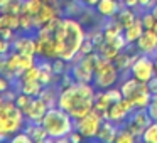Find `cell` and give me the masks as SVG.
<instances>
[{
	"instance_id": "6da1fadb",
	"label": "cell",
	"mask_w": 157,
	"mask_h": 143,
	"mask_svg": "<svg viewBox=\"0 0 157 143\" xmlns=\"http://www.w3.org/2000/svg\"><path fill=\"white\" fill-rule=\"evenodd\" d=\"M96 88L93 82H73L68 88H61L58 106L69 113L73 119L86 116L95 106Z\"/></svg>"
},
{
	"instance_id": "7a4b0ae2",
	"label": "cell",
	"mask_w": 157,
	"mask_h": 143,
	"mask_svg": "<svg viewBox=\"0 0 157 143\" xmlns=\"http://www.w3.org/2000/svg\"><path fill=\"white\" fill-rule=\"evenodd\" d=\"M54 39H56L58 56L63 57L64 61L71 62L79 54L81 44L86 39V31L76 17L63 15L54 31Z\"/></svg>"
},
{
	"instance_id": "3957f363",
	"label": "cell",
	"mask_w": 157,
	"mask_h": 143,
	"mask_svg": "<svg viewBox=\"0 0 157 143\" xmlns=\"http://www.w3.org/2000/svg\"><path fill=\"white\" fill-rule=\"evenodd\" d=\"M42 125L48 130L49 136L56 140L61 136H68L75 130V119L66 109L59 108V106H52L42 118Z\"/></svg>"
},
{
	"instance_id": "277c9868",
	"label": "cell",
	"mask_w": 157,
	"mask_h": 143,
	"mask_svg": "<svg viewBox=\"0 0 157 143\" xmlns=\"http://www.w3.org/2000/svg\"><path fill=\"white\" fill-rule=\"evenodd\" d=\"M120 79V69L112 59H106L98 54V59L95 62V78L93 84L96 89H108L117 84Z\"/></svg>"
},
{
	"instance_id": "5b68a950",
	"label": "cell",
	"mask_w": 157,
	"mask_h": 143,
	"mask_svg": "<svg viewBox=\"0 0 157 143\" xmlns=\"http://www.w3.org/2000/svg\"><path fill=\"white\" fill-rule=\"evenodd\" d=\"M98 59V52H91V54L76 57L69 64V71H71L73 78L76 82H93L95 78V62Z\"/></svg>"
},
{
	"instance_id": "8992f818",
	"label": "cell",
	"mask_w": 157,
	"mask_h": 143,
	"mask_svg": "<svg viewBox=\"0 0 157 143\" xmlns=\"http://www.w3.org/2000/svg\"><path fill=\"white\" fill-rule=\"evenodd\" d=\"M101 123H103L101 111L93 108L86 116H83V118H79V119H75V128L78 130L85 138L96 140V135H98L100 128H101Z\"/></svg>"
},
{
	"instance_id": "52a82bcc",
	"label": "cell",
	"mask_w": 157,
	"mask_h": 143,
	"mask_svg": "<svg viewBox=\"0 0 157 143\" xmlns=\"http://www.w3.org/2000/svg\"><path fill=\"white\" fill-rule=\"evenodd\" d=\"M135 111V105H133V101L130 98H125L123 96L120 101L117 103H112L110 105V108L106 109V111H103V119H110V121H113L115 125L122 126L123 123L128 119V116L132 115V113Z\"/></svg>"
},
{
	"instance_id": "ba28073f",
	"label": "cell",
	"mask_w": 157,
	"mask_h": 143,
	"mask_svg": "<svg viewBox=\"0 0 157 143\" xmlns=\"http://www.w3.org/2000/svg\"><path fill=\"white\" fill-rule=\"evenodd\" d=\"M154 119L150 118V115L147 113V108H135V111L128 116L123 126L135 136L137 140H142V135L145 131V128L149 125H152Z\"/></svg>"
},
{
	"instance_id": "9c48e42d",
	"label": "cell",
	"mask_w": 157,
	"mask_h": 143,
	"mask_svg": "<svg viewBox=\"0 0 157 143\" xmlns=\"http://www.w3.org/2000/svg\"><path fill=\"white\" fill-rule=\"evenodd\" d=\"M155 64H154V56L140 54L137 61L130 68V76L137 78L140 82H149L155 76Z\"/></svg>"
},
{
	"instance_id": "30bf717a",
	"label": "cell",
	"mask_w": 157,
	"mask_h": 143,
	"mask_svg": "<svg viewBox=\"0 0 157 143\" xmlns=\"http://www.w3.org/2000/svg\"><path fill=\"white\" fill-rule=\"evenodd\" d=\"M49 106L48 103L44 101L42 98H32V101L29 103L27 108H24V116H25V121H32V123H42V118L46 116Z\"/></svg>"
},
{
	"instance_id": "8fae6325",
	"label": "cell",
	"mask_w": 157,
	"mask_h": 143,
	"mask_svg": "<svg viewBox=\"0 0 157 143\" xmlns=\"http://www.w3.org/2000/svg\"><path fill=\"white\" fill-rule=\"evenodd\" d=\"M135 47L142 54L154 56L157 51V32L154 29H145L144 34L139 37V41L135 42Z\"/></svg>"
},
{
	"instance_id": "7c38bea8",
	"label": "cell",
	"mask_w": 157,
	"mask_h": 143,
	"mask_svg": "<svg viewBox=\"0 0 157 143\" xmlns=\"http://www.w3.org/2000/svg\"><path fill=\"white\" fill-rule=\"evenodd\" d=\"M61 15H63L61 9L52 5L51 2H44L41 10L34 15V25H36V29H39V27H42V25H46L48 22L54 20L56 17H61Z\"/></svg>"
},
{
	"instance_id": "4fadbf2b",
	"label": "cell",
	"mask_w": 157,
	"mask_h": 143,
	"mask_svg": "<svg viewBox=\"0 0 157 143\" xmlns=\"http://www.w3.org/2000/svg\"><path fill=\"white\" fill-rule=\"evenodd\" d=\"M12 49L17 51V52H21V54H36V51H37L36 35H31V34L17 35V37L12 41Z\"/></svg>"
},
{
	"instance_id": "5bb4252c",
	"label": "cell",
	"mask_w": 157,
	"mask_h": 143,
	"mask_svg": "<svg viewBox=\"0 0 157 143\" xmlns=\"http://www.w3.org/2000/svg\"><path fill=\"white\" fill-rule=\"evenodd\" d=\"M24 131L27 133L29 136L32 138V141L36 143H42V141H48L51 136H49L48 130L44 128L42 123H32V121H25L24 125Z\"/></svg>"
},
{
	"instance_id": "9a60e30c",
	"label": "cell",
	"mask_w": 157,
	"mask_h": 143,
	"mask_svg": "<svg viewBox=\"0 0 157 143\" xmlns=\"http://www.w3.org/2000/svg\"><path fill=\"white\" fill-rule=\"evenodd\" d=\"M120 9H122V2H118V0H100L96 4L95 10L98 12L100 17L110 19V17H115Z\"/></svg>"
},
{
	"instance_id": "2e32d148",
	"label": "cell",
	"mask_w": 157,
	"mask_h": 143,
	"mask_svg": "<svg viewBox=\"0 0 157 143\" xmlns=\"http://www.w3.org/2000/svg\"><path fill=\"white\" fill-rule=\"evenodd\" d=\"M118 130H120L118 125H115V123L110 121V119H103L101 128H100L98 135H96V140L105 141V143H113L117 140V133H118Z\"/></svg>"
},
{
	"instance_id": "e0dca14e",
	"label": "cell",
	"mask_w": 157,
	"mask_h": 143,
	"mask_svg": "<svg viewBox=\"0 0 157 143\" xmlns=\"http://www.w3.org/2000/svg\"><path fill=\"white\" fill-rule=\"evenodd\" d=\"M144 31H145V27H144V22H142V19H140V15H139L137 20L133 22L132 25H128L127 29H123V35H125V39H127L128 44H135V42L139 41V37L144 34Z\"/></svg>"
},
{
	"instance_id": "ac0fdd59",
	"label": "cell",
	"mask_w": 157,
	"mask_h": 143,
	"mask_svg": "<svg viewBox=\"0 0 157 143\" xmlns=\"http://www.w3.org/2000/svg\"><path fill=\"white\" fill-rule=\"evenodd\" d=\"M101 29H103V34H105V41H110V39L117 37V35H120V34H123V27H122V24L118 22V19H117V17L106 19V20L103 22Z\"/></svg>"
},
{
	"instance_id": "d6986e66",
	"label": "cell",
	"mask_w": 157,
	"mask_h": 143,
	"mask_svg": "<svg viewBox=\"0 0 157 143\" xmlns=\"http://www.w3.org/2000/svg\"><path fill=\"white\" fill-rule=\"evenodd\" d=\"M117 19H118V22L122 24V27L123 29H127L128 25H132L133 22L137 20V17H139V14H137V10L135 9H130V7H122L118 10V14L115 15Z\"/></svg>"
},
{
	"instance_id": "ffe728a7",
	"label": "cell",
	"mask_w": 157,
	"mask_h": 143,
	"mask_svg": "<svg viewBox=\"0 0 157 143\" xmlns=\"http://www.w3.org/2000/svg\"><path fill=\"white\" fill-rule=\"evenodd\" d=\"M96 52H98L100 56H103V57H106V59H115L117 56H118V49L115 47V46L112 44V42H108V41H103L100 46H96Z\"/></svg>"
},
{
	"instance_id": "44dd1931",
	"label": "cell",
	"mask_w": 157,
	"mask_h": 143,
	"mask_svg": "<svg viewBox=\"0 0 157 143\" xmlns=\"http://www.w3.org/2000/svg\"><path fill=\"white\" fill-rule=\"evenodd\" d=\"M140 86V81L137 78H133V76H130V78L123 79L122 84H120V89H122L123 96L125 98H132V94L137 91V88Z\"/></svg>"
},
{
	"instance_id": "7402d4cb",
	"label": "cell",
	"mask_w": 157,
	"mask_h": 143,
	"mask_svg": "<svg viewBox=\"0 0 157 143\" xmlns=\"http://www.w3.org/2000/svg\"><path fill=\"white\" fill-rule=\"evenodd\" d=\"M19 14L21 15L24 12V0H7L4 5H2V14Z\"/></svg>"
},
{
	"instance_id": "603a6c76",
	"label": "cell",
	"mask_w": 157,
	"mask_h": 143,
	"mask_svg": "<svg viewBox=\"0 0 157 143\" xmlns=\"http://www.w3.org/2000/svg\"><path fill=\"white\" fill-rule=\"evenodd\" d=\"M58 96H59V93H56L54 88L46 86V88L42 89V93L39 94V98H42L46 103H48L49 108H52V106H58Z\"/></svg>"
},
{
	"instance_id": "cb8c5ba5",
	"label": "cell",
	"mask_w": 157,
	"mask_h": 143,
	"mask_svg": "<svg viewBox=\"0 0 157 143\" xmlns=\"http://www.w3.org/2000/svg\"><path fill=\"white\" fill-rule=\"evenodd\" d=\"M110 105H112V103H110L108 98L105 96V89H98L96 94H95V106H93V108L103 113V111H106V109L110 108Z\"/></svg>"
},
{
	"instance_id": "d4e9b609",
	"label": "cell",
	"mask_w": 157,
	"mask_h": 143,
	"mask_svg": "<svg viewBox=\"0 0 157 143\" xmlns=\"http://www.w3.org/2000/svg\"><path fill=\"white\" fill-rule=\"evenodd\" d=\"M2 22H4L5 27H10L14 31L21 29V15L19 14H9V12H5V14H2Z\"/></svg>"
},
{
	"instance_id": "484cf974",
	"label": "cell",
	"mask_w": 157,
	"mask_h": 143,
	"mask_svg": "<svg viewBox=\"0 0 157 143\" xmlns=\"http://www.w3.org/2000/svg\"><path fill=\"white\" fill-rule=\"evenodd\" d=\"M21 31L24 32V34H29V32L36 31V25H34V15L22 12V14H21Z\"/></svg>"
},
{
	"instance_id": "4316f807",
	"label": "cell",
	"mask_w": 157,
	"mask_h": 143,
	"mask_svg": "<svg viewBox=\"0 0 157 143\" xmlns=\"http://www.w3.org/2000/svg\"><path fill=\"white\" fill-rule=\"evenodd\" d=\"M142 141L145 143H157V121H152V125H149L145 128L142 135Z\"/></svg>"
},
{
	"instance_id": "83f0119b",
	"label": "cell",
	"mask_w": 157,
	"mask_h": 143,
	"mask_svg": "<svg viewBox=\"0 0 157 143\" xmlns=\"http://www.w3.org/2000/svg\"><path fill=\"white\" fill-rule=\"evenodd\" d=\"M46 0H24V12L25 14H31V15H36L41 7L44 5Z\"/></svg>"
},
{
	"instance_id": "f1b7e54d",
	"label": "cell",
	"mask_w": 157,
	"mask_h": 143,
	"mask_svg": "<svg viewBox=\"0 0 157 143\" xmlns=\"http://www.w3.org/2000/svg\"><path fill=\"white\" fill-rule=\"evenodd\" d=\"M135 140H137V138L125 128V126H123V125L120 126L118 133H117V140H115L117 143H133Z\"/></svg>"
},
{
	"instance_id": "f546056e",
	"label": "cell",
	"mask_w": 157,
	"mask_h": 143,
	"mask_svg": "<svg viewBox=\"0 0 157 143\" xmlns=\"http://www.w3.org/2000/svg\"><path fill=\"white\" fill-rule=\"evenodd\" d=\"M21 81H39V66H32V68L25 69L21 76Z\"/></svg>"
},
{
	"instance_id": "4dcf8cb0",
	"label": "cell",
	"mask_w": 157,
	"mask_h": 143,
	"mask_svg": "<svg viewBox=\"0 0 157 143\" xmlns=\"http://www.w3.org/2000/svg\"><path fill=\"white\" fill-rule=\"evenodd\" d=\"M140 19H142L145 29H154V24L157 20L155 15L152 14V10H144V9H142V14H140Z\"/></svg>"
},
{
	"instance_id": "1f68e13d",
	"label": "cell",
	"mask_w": 157,
	"mask_h": 143,
	"mask_svg": "<svg viewBox=\"0 0 157 143\" xmlns=\"http://www.w3.org/2000/svg\"><path fill=\"white\" fill-rule=\"evenodd\" d=\"M105 96L108 98L110 103H117V101H120V99L123 98V93H122V89H120V88L112 86V88L105 89Z\"/></svg>"
},
{
	"instance_id": "d6a6232c",
	"label": "cell",
	"mask_w": 157,
	"mask_h": 143,
	"mask_svg": "<svg viewBox=\"0 0 157 143\" xmlns=\"http://www.w3.org/2000/svg\"><path fill=\"white\" fill-rule=\"evenodd\" d=\"M31 101H32V96L25 94V93H22V91H19L17 98H15V105H17L21 109L27 108V106H29V103H31Z\"/></svg>"
},
{
	"instance_id": "836d02e7",
	"label": "cell",
	"mask_w": 157,
	"mask_h": 143,
	"mask_svg": "<svg viewBox=\"0 0 157 143\" xmlns=\"http://www.w3.org/2000/svg\"><path fill=\"white\" fill-rule=\"evenodd\" d=\"M10 141L12 143H32V138L22 130V131H19V133L10 136Z\"/></svg>"
},
{
	"instance_id": "e575fe53",
	"label": "cell",
	"mask_w": 157,
	"mask_h": 143,
	"mask_svg": "<svg viewBox=\"0 0 157 143\" xmlns=\"http://www.w3.org/2000/svg\"><path fill=\"white\" fill-rule=\"evenodd\" d=\"M96 51V46L93 44V41L91 39H88L86 37L85 39V42L81 44V49H79V54L81 56H86V54H91V52H95Z\"/></svg>"
},
{
	"instance_id": "d590c367",
	"label": "cell",
	"mask_w": 157,
	"mask_h": 143,
	"mask_svg": "<svg viewBox=\"0 0 157 143\" xmlns=\"http://www.w3.org/2000/svg\"><path fill=\"white\" fill-rule=\"evenodd\" d=\"M147 113L150 115V118H152L154 121H157V94L152 96V101L147 106Z\"/></svg>"
},
{
	"instance_id": "8d00e7d4",
	"label": "cell",
	"mask_w": 157,
	"mask_h": 143,
	"mask_svg": "<svg viewBox=\"0 0 157 143\" xmlns=\"http://www.w3.org/2000/svg\"><path fill=\"white\" fill-rule=\"evenodd\" d=\"M10 51H12V42L0 35V54H9Z\"/></svg>"
},
{
	"instance_id": "74e56055",
	"label": "cell",
	"mask_w": 157,
	"mask_h": 143,
	"mask_svg": "<svg viewBox=\"0 0 157 143\" xmlns=\"http://www.w3.org/2000/svg\"><path fill=\"white\" fill-rule=\"evenodd\" d=\"M0 35H2V37L4 39H7V41H14L15 37H17V35H15V31L14 29H10V27H5L4 25V29H2V31H0Z\"/></svg>"
},
{
	"instance_id": "f35d334b",
	"label": "cell",
	"mask_w": 157,
	"mask_h": 143,
	"mask_svg": "<svg viewBox=\"0 0 157 143\" xmlns=\"http://www.w3.org/2000/svg\"><path fill=\"white\" fill-rule=\"evenodd\" d=\"M68 138H69V141H71V143H79V141H81L83 138H85V136H83L81 133H79L78 130L75 128V130H73V131H71V133H69V135H68Z\"/></svg>"
},
{
	"instance_id": "ab89813d",
	"label": "cell",
	"mask_w": 157,
	"mask_h": 143,
	"mask_svg": "<svg viewBox=\"0 0 157 143\" xmlns=\"http://www.w3.org/2000/svg\"><path fill=\"white\" fill-rule=\"evenodd\" d=\"M147 86H149V89H150V93H152V94H157V74L154 76L149 82H147Z\"/></svg>"
},
{
	"instance_id": "60d3db41",
	"label": "cell",
	"mask_w": 157,
	"mask_h": 143,
	"mask_svg": "<svg viewBox=\"0 0 157 143\" xmlns=\"http://www.w3.org/2000/svg\"><path fill=\"white\" fill-rule=\"evenodd\" d=\"M123 5H127V7H130V9H135V10H139L140 2H139V0H125V2H123Z\"/></svg>"
},
{
	"instance_id": "b9f144b4",
	"label": "cell",
	"mask_w": 157,
	"mask_h": 143,
	"mask_svg": "<svg viewBox=\"0 0 157 143\" xmlns=\"http://www.w3.org/2000/svg\"><path fill=\"white\" fill-rule=\"evenodd\" d=\"M5 64H7V54H0V74H4Z\"/></svg>"
},
{
	"instance_id": "7bdbcfd3",
	"label": "cell",
	"mask_w": 157,
	"mask_h": 143,
	"mask_svg": "<svg viewBox=\"0 0 157 143\" xmlns=\"http://www.w3.org/2000/svg\"><path fill=\"white\" fill-rule=\"evenodd\" d=\"M81 2L86 5V7H93V9H95V7H96V4H98L100 0H81Z\"/></svg>"
},
{
	"instance_id": "ee69618b",
	"label": "cell",
	"mask_w": 157,
	"mask_h": 143,
	"mask_svg": "<svg viewBox=\"0 0 157 143\" xmlns=\"http://www.w3.org/2000/svg\"><path fill=\"white\" fill-rule=\"evenodd\" d=\"M139 2H140V7L144 9V7H145V5H147V4H149V2H150V0H139Z\"/></svg>"
},
{
	"instance_id": "f6af8a7d",
	"label": "cell",
	"mask_w": 157,
	"mask_h": 143,
	"mask_svg": "<svg viewBox=\"0 0 157 143\" xmlns=\"http://www.w3.org/2000/svg\"><path fill=\"white\" fill-rule=\"evenodd\" d=\"M154 64H155V72H157V54H154Z\"/></svg>"
},
{
	"instance_id": "bcb514c9",
	"label": "cell",
	"mask_w": 157,
	"mask_h": 143,
	"mask_svg": "<svg viewBox=\"0 0 157 143\" xmlns=\"http://www.w3.org/2000/svg\"><path fill=\"white\" fill-rule=\"evenodd\" d=\"M152 14H154V15H155V19H157V4H155V7H154V9H152Z\"/></svg>"
},
{
	"instance_id": "7dc6e473",
	"label": "cell",
	"mask_w": 157,
	"mask_h": 143,
	"mask_svg": "<svg viewBox=\"0 0 157 143\" xmlns=\"http://www.w3.org/2000/svg\"><path fill=\"white\" fill-rule=\"evenodd\" d=\"M4 29V22H2V15H0V31Z\"/></svg>"
},
{
	"instance_id": "c3c4849f",
	"label": "cell",
	"mask_w": 157,
	"mask_h": 143,
	"mask_svg": "<svg viewBox=\"0 0 157 143\" xmlns=\"http://www.w3.org/2000/svg\"><path fill=\"white\" fill-rule=\"evenodd\" d=\"M154 31L157 32V20H155V24H154Z\"/></svg>"
},
{
	"instance_id": "681fc988",
	"label": "cell",
	"mask_w": 157,
	"mask_h": 143,
	"mask_svg": "<svg viewBox=\"0 0 157 143\" xmlns=\"http://www.w3.org/2000/svg\"><path fill=\"white\" fill-rule=\"evenodd\" d=\"M2 118H4V113L0 111V121H2Z\"/></svg>"
},
{
	"instance_id": "f907efd6",
	"label": "cell",
	"mask_w": 157,
	"mask_h": 143,
	"mask_svg": "<svg viewBox=\"0 0 157 143\" xmlns=\"http://www.w3.org/2000/svg\"><path fill=\"white\" fill-rule=\"evenodd\" d=\"M5 2H7V0H0V5H4Z\"/></svg>"
},
{
	"instance_id": "816d5d0a",
	"label": "cell",
	"mask_w": 157,
	"mask_h": 143,
	"mask_svg": "<svg viewBox=\"0 0 157 143\" xmlns=\"http://www.w3.org/2000/svg\"><path fill=\"white\" fill-rule=\"evenodd\" d=\"M0 15H2V5H0Z\"/></svg>"
},
{
	"instance_id": "f5cc1de1",
	"label": "cell",
	"mask_w": 157,
	"mask_h": 143,
	"mask_svg": "<svg viewBox=\"0 0 157 143\" xmlns=\"http://www.w3.org/2000/svg\"><path fill=\"white\" fill-rule=\"evenodd\" d=\"M118 2H122V4H123V2H125V0H118Z\"/></svg>"
},
{
	"instance_id": "db71d44e",
	"label": "cell",
	"mask_w": 157,
	"mask_h": 143,
	"mask_svg": "<svg viewBox=\"0 0 157 143\" xmlns=\"http://www.w3.org/2000/svg\"><path fill=\"white\" fill-rule=\"evenodd\" d=\"M46 2H51V0H46Z\"/></svg>"
},
{
	"instance_id": "11a10c76",
	"label": "cell",
	"mask_w": 157,
	"mask_h": 143,
	"mask_svg": "<svg viewBox=\"0 0 157 143\" xmlns=\"http://www.w3.org/2000/svg\"><path fill=\"white\" fill-rule=\"evenodd\" d=\"M155 54H157V51H155Z\"/></svg>"
}]
</instances>
